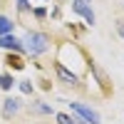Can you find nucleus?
Returning a JSON list of instances; mask_svg holds the SVG:
<instances>
[{
	"label": "nucleus",
	"instance_id": "3",
	"mask_svg": "<svg viewBox=\"0 0 124 124\" xmlns=\"http://www.w3.org/2000/svg\"><path fill=\"white\" fill-rule=\"evenodd\" d=\"M85 57H87V52H85ZM87 70L92 72V77H94L97 87L102 89V97H112V94H114V87H112V82H109V77H107V72H104V70H99V67H97V62L92 60V57H87Z\"/></svg>",
	"mask_w": 124,
	"mask_h": 124
},
{
	"label": "nucleus",
	"instance_id": "16",
	"mask_svg": "<svg viewBox=\"0 0 124 124\" xmlns=\"http://www.w3.org/2000/svg\"><path fill=\"white\" fill-rule=\"evenodd\" d=\"M114 30H117V35L124 40V15H122V17H117V23H114Z\"/></svg>",
	"mask_w": 124,
	"mask_h": 124
},
{
	"label": "nucleus",
	"instance_id": "17",
	"mask_svg": "<svg viewBox=\"0 0 124 124\" xmlns=\"http://www.w3.org/2000/svg\"><path fill=\"white\" fill-rule=\"evenodd\" d=\"M37 3H47V0H37Z\"/></svg>",
	"mask_w": 124,
	"mask_h": 124
},
{
	"label": "nucleus",
	"instance_id": "19",
	"mask_svg": "<svg viewBox=\"0 0 124 124\" xmlns=\"http://www.w3.org/2000/svg\"><path fill=\"white\" fill-rule=\"evenodd\" d=\"M122 8H124V0H122Z\"/></svg>",
	"mask_w": 124,
	"mask_h": 124
},
{
	"label": "nucleus",
	"instance_id": "9",
	"mask_svg": "<svg viewBox=\"0 0 124 124\" xmlns=\"http://www.w3.org/2000/svg\"><path fill=\"white\" fill-rule=\"evenodd\" d=\"M55 124H85V122L72 112H55Z\"/></svg>",
	"mask_w": 124,
	"mask_h": 124
},
{
	"label": "nucleus",
	"instance_id": "15",
	"mask_svg": "<svg viewBox=\"0 0 124 124\" xmlns=\"http://www.w3.org/2000/svg\"><path fill=\"white\" fill-rule=\"evenodd\" d=\"M30 15H32L35 20H47V8H32Z\"/></svg>",
	"mask_w": 124,
	"mask_h": 124
},
{
	"label": "nucleus",
	"instance_id": "12",
	"mask_svg": "<svg viewBox=\"0 0 124 124\" xmlns=\"http://www.w3.org/2000/svg\"><path fill=\"white\" fill-rule=\"evenodd\" d=\"M15 85H17V82H15V77L10 75V72H3V75H0V89H3V92H13Z\"/></svg>",
	"mask_w": 124,
	"mask_h": 124
},
{
	"label": "nucleus",
	"instance_id": "18",
	"mask_svg": "<svg viewBox=\"0 0 124 124\" xmlns=\"http://www.w3.org/2000/svg\"><path fill=\"white\" fill-rule=\"evenodd\" d=\"M57 3H60V5H62V3H65V0H57Z\"/></svg>",
	"mask_w": 124,
	"mask_h": 124
},
{
	"label": "nucleus",
	"instance_id": "6",
	"mask_svg": "<svg viewBox=\"0 0 124 124\" xmlns=\"http://www.w3.org/2000/svg\"><path fill=\"white\" fill-rule=\"evenodd\" d=\"M20 109H23V99L20 97H5L3 107H0V117H3L5 122H13L20 114Z\"/></svg>",
	"mask_w": 124,
	"mask_h": 124
},
{
	"label": "nucleus",
	"instance_id": "4",
	"mask_svg": "<svg viewBox=\"0 0 124 124\" xmlns=\"http://www.w3.org/2000/svg\"><path fill=\"white\" fill-rule=\"evenodd\" d=\"M70 8H72V13L77 17L85 20L87 27H94L97 15H94V10H92V0H70Z\"/></svg>",
	"mask_w": 124,
	"mask_h": 124
},
{
	"label": "nucleus",
	"instance_id": "13",
	"mask_svg": "<svg viewBox=\"0 0 124 124\" xmlns=\"http://www.w3.org/2000/svg\"><path fill=\"white\" fill-rule=\"evenodd\" d=\"M13 3H15V13H17V17L30 15V10H32V3H30V0H13Z\"/></svg>",
	"mask_w": 124,
	"mask_h": 124
},
{
	"label": "nucleus",
	"instance_id": "10",
	"mask_svg": "<svg viewBox=\"0 0 124 124\" xmlns=\"http://www.w3.org/2000/svg\"><path fill=\"white\" fill-rule=\"evenodd\" d=\"M5 65H8L10 70H25V60H23V55L8 52V55H5Z\"/></svg>",
	"mask_w": 124,
	"mask_h": 124
},
{
	"label": "nucleus",
	"instance_id": "5",
	"mask_svg": "<svg viewBox=\"0 0 124 124\" xmlns=\"http://www.w3.org/2000/svg\"><path fill=\"white\" fill-rule=\"evenodd\" d=\"M67 107H70V112H72V114H75V117H79L85 124H102L99 114H97V112L92 109V107H87L85 102H75V99H72V102H67Z\"/></svg>",
	"mask_w": 124,
	"mask_h": 124
},
{
	"label": "nucleus",
	"instance_id": "14",
	"mask_svg": "<svg viewBox=\"0 0 124 124\" xmlns=\"http://www.w3.org/2000/svg\"><path fill=\"white\" fill-rule=\"evenodd\" d=\"M17 87H20V92H23V94H35V85H32V82H30V79H23V82H17Z\"/></svg>",
	"mask_w": 124,
	"mask_h": 124
},
{
	"label": "nucleus",
	"instance_id": "8",
	"mask_svg": "<svg viewBox=\"0 0 124 124\" xmlns=\"http://www.w3.org/2000/svg\"><path fill=\"white\" fill-rule=\"evenodd\" d=\"M27 112L32 117H55V107L47 104V102H42V99H32L27 104Z\"/></svg>",
	"mask_w": 124,
	"mask_h": 124
},
{
	"label": "nucleus",
	"instance_id": "2",
	"mask_svg": "<svg viewBox=\"0 0 124 124\" xmlns=\"http://www.w3.org/2000/svg\"><path fill=\"white\" fill-rule=\"evenodd\" d=\"M52 70H55V77H57V82H62L65 87L75 89V92H87V85L82 82V77H79V75H75L72 70H67V67L62 65L60 60H55V62H52Z\"/></svg>",
	"mask_w": 124,
	"mask_h": 124
},
{
	"label": "nucleus",
	"instance_id": "1",
	"mask_svg": "<svg viewBox=\"0 0 124 124\" xmlns=\"http://www.w3.org/2000/svg\"><path fill=\"white\" fill-rule=\"evenodd\" d=\"M20 40H23V45H25V55H30L32 60L47 55L50 47H52V35H50L47 30H27Z\"/></svg>",
	"mask_w": 124,
	"mask_h": 124
},
{
	"label": "nucleus",
	"instance_id": "11",
	"mask_svg": "<svg viewBox=\"0 0 124 124\" xmlns=\"http://www.w3.org/2000/svg\"><path fill=\"white\" fill-rule=\"evenodd\" d=\"M13 30H15V20L8 17L5 13H0V37H3V35H10Z\"/></svg>",
	"mask_w": 124,
	"mask_h": 124
},
{
	"label": "nucleus",
	"instance_id": "7",
	"mask_svg": "<svg viewBox=\"0 0 124 124\" xmlns=\"http://www.w3.org/2000/svg\"><path fill=\"white\" fill-rule=\"evenodd\" d=\"M0 50H5V52H15V55H25V45H23V40L15 37L13 32L0 37Z\"/></svg>",
	"mask_w": 124,
	"mask_h": 124
}]
</instances>
